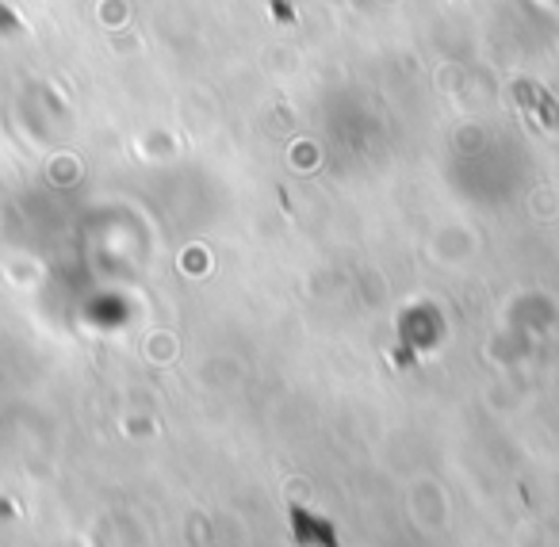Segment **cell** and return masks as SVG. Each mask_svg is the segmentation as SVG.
<instances>
[{
    "instance_id": "6da1fadb",
    "label": "cell",
    "mask_w": 559,
    "mask_h": 547,
    "mask_svg": "<svg viewBox=\"0 0 559 547\" xmlns=\"http://www.w3.org/2000/svg\"><path fill=\"white\" fill-rule=\"evenodd\" d=\"M288 524H292V539H296V547H342V539H337V528H334L330 516L311 513V509H304V506H292Z\"/></svg>"
}]
</instances>
